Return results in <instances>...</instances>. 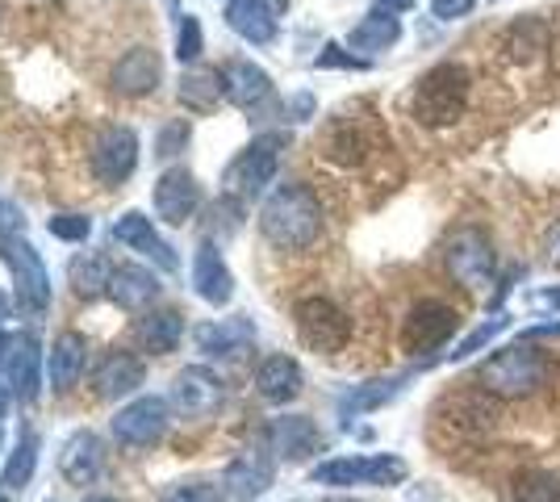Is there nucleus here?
Returning <instances> with one entry per match:
<instances>
[{"mask_svg": "<svg viewBox=\"0 0 560 502\" xmlns=\"http://www.w3.org/2000/svg\"><path fill=\"white\" fill-rule=\"evenodd\" d=\"M318 147H323V155H327V160H335V164H343V167L364 164V155H369V139H364V130H360L351 118L330 121Z\"/></svg>", "mask_w": 560, "mask_h": 502, "instance_id": "25", "label": "nucleus"}, {"mask_svg": "<svg viewBox=\"0 0 560 502\" xmlns=\"http://www.w3.org/2000/svg\"><path fill=\"white\" fill-rule=\"evenodd\" d=\"M502 327H506V318H498V323H490V327H481V331H472V335H468V339H465V343H460V348L452 352V357H456V360H465L468 352H477L481 343H490V339H493V335H498V331H502Z\"/></svg>", "mask_w": 560, "mask_h": 502, "instance_id": "41", "label": "nucleus"}, {"mask_svg": "<svg viewBox=\"0 0 560 502\" xmlns=\"http://www.w3.org/2000/svg\"><path fill=\"white\" fill-rule=\"evenodd\" d=\"M71 285L75 293H96L101 285H109V256H101V252H84L80 260H71Z\"/></svg>", "mask_w": 560, "mask_h": 502, "instance_id": "32", "label": "nucleus"}, {"mask_svg": "<svg viewBox=\"0 0 560 502\" xmlns=\"http://www.w3.org/2000/svg\"><path fill=\"white\" fill-rule=\"evenodd\" d=\"M139 164V139L126 126H109L93 147V176L101 185H121Z\"/></svg>", "mask_w": 560, "mask_h": 502, "instance_id": "9", "label": "nucleus"}, {"mask_svg": "<svg viewBox=\"0 0 560 502\" xmlns=\"http://www.w3.org/2000/svg\"><path fill=\"white\" fill-rule=\"evenodd\" d=\"M4 377H9V389L18 398H34L38 385H43V352L30 335H18L9 343V360H4Z\"/></svg>", "mask_w": 560, "mask_h": 502, "instance_id": "14", "label": "nucleus"}, {"mask_svg": "<svg viewBox=\"0 0 560 502\" xmlns=\"http://www.w3.org/2000/svg\"><path fill=\"white\" fill-rule=\"evenodd\" d=\"M4 314H9V297H4V293H0V318H4Z\"/></svg>", "mask_w": 560, "mask_h": 502, "instance_id": "49", "label": "nucleus"}, {"mask_svg": "<svg viewBox=\"0 0 560 502\" xmlns=\"http://www.w3.org/2000/svg\"><path fill=\"white\" fill-rule=\"evenodd\" d=\"M472 4H477V0H431L435 17H444V22H456V17H465Z\"/></svg>", "mask_w": 560, "mask_h": 502, "instance_id": "42", "label": "nucleus"}, {"mask_svg": "<svg viewBox=\"0 0 560 502\" xmlns=\"http://www.w3.org/2000/svg\"><path fill=\"white\" fill-rule=\"evenodd\" d=\"M444 256H447V272L465 289H486L493 281V243L486 240V231H477V226L456 231Z\"/></svg>", "mask_w": 560, "mask_h": 502, "instance_id": "6", "label": "nucleus"}, {"mask_svg": "<svg viewBox=\"0 0 560 502\" xmlns=\"http://www.w3.org/2000/svg\"><path fill=\"white\" fill-rule=\"evenodd\" d=\"M172 402L185 415H210L222 402V382L213 377L210 369H201V364L180 369V377L172 382Z\"/></svg>", "mask_w": 560, "mask_h": 502, "instance_id": "12", "label": "nucleus"}, {"mask_svg": "<svg viewBox=\"0 0 560 502\" xmlns=\"http://www.w3.org/2000/svg\"><path fill=\"white\" fill-rule=\"evenodd\" d=\"M176 55H180V59H197V55H201V25H197V17H180Z\"/></svg>", "mask_w": 560, "mask_h": 502, "instance_id": "40", "label": "nucleus"}, {"mask_svg": "<svg viewBox=\"0 0 560 502\" xmlns=\"http://www.w3.org/2000/svg\"><path fill=\"white\" fill-rule=\"evenodd\" d=\"M160 502H226V490H218L213 481H180L167 486Z\"/></svg>", "mask_w": 560, "mask_h": 502, "instance_id": "36", "label": "nucleus"}, {"mask_svg": "<svg viewBox=\"0 0 560 502\" xmlns=\"http://www.w3.org/2000/svg\"><path fill=\"white\" fill-rule=\"evenodd\" d=\"M369 481L373 486H397V481H406V460H397V456H369Z\"/></svg>", "mask_w": 560, "mask_h": 502, "instance_id": "37", "label": "nucleus"}, {"mask_svg": "<svg viewBox=\"0 0 560 502\" xmlns=\"http://www.w3.org/2000/svg\"><path fill=\"white\" fill-rule=\"evenodd\" d=\"M0 502H4V499H0Z\"/></svg>", "mask_w": 560, "mask_h": 502, "instance_id": "52", "label": "nucleus"}, {"mask_svg": "<svg viewBox=\"0 0 560 502\" xmlns=\"http://www.w3.org/2000/svg\"><path fill=\"white\" fill-rule=\"evenodd\" d=\"M34 465H38V448H34V440L25 435L22 444H18V453H13V460H9V469H4V490H9V494L25 490L30 478H34Z\"/></svg>", "mask_w": 560, "mask_h": 502, "instance_id": "34", "label": "nucleus"}, {"mask_svg": "<svg viewBox=\"0 0 560 502\" xmlns=\"http://www.w3.org/2000/svg\"><path fill=\"white\" fill-rule=\"evenodd\" d=\"M456 311L444 306V302H419L415 311L406 314V323H401V348L410 352V357H422V352H435V348H444L447 339L456 335Z\"/></svg>", "mask_w": 560, "mask_h": 502, "instance_id": "7", "label": "nucleus"}, {"mask_svg": "<svg viewBox=\"0 0 560 502\" xmlns=\"http://www.w3.org/2000/svg\"><path fill=\"white\" fill-rule=\"evenodd\" d=\"M397 385H401V377H394V382H373V385H364V389H355V394H348L343 398V410H373L381 407V402H389L397 394Z\"/></svg>", "mask_w": 560, "mask_h": 502, "instance_id": "35", "label": "nucleus"}, {"mask_svg": "<svg viewBox=\"0 0 560 502\" xmlns=\"http://www.w3.org/2000/svg\"><path fill=\"white\" fill-rule=\"evenodd\" d=\"M539 302H544V306H560V289H548V293H539Z\"/></svg>", "mask_w": 560, "mask_h": 502, "instance_id": "47", "label": "nucleus"}, {"mask_svg": "<svg viewBox=\"0 0 560 502\" xmlns=\"http://www.w3.org/2000/svg\"><path fill=\"white\" fill-rule=\"evenodd\" d=\"M318 68H360V59H351V55H339V47H327V55L318 59Z\"/></svg>", "mask_w": 560, "mask_h": 502, "instance_id": "45", "label": "nucleus"}, {"mask_svg": "<svg viewBox=\"0 0 560 502\" xmlns=\"http://www.w3.org/2000/svg\"><path fill=\"white\" fill-rule=\"evenodd\" d=\"M147 377V369H142L139 357H130V352H109L105 364L96 369V394L101 398H126V394H135Z\"/></svg>", "mask_w": 560, "mask_h": 502, "instance_id": "20", "label": "nucleus"}, {"mask_svg": "<svg viewBox=\"0 0 560 502\" xmlns=\"http://www.w3.org/2000/svg\"><path fill=\"white\" fill-rule=\"evenodd\" d=\"M222 93H226L222 72H188V75H180V84H176L180 105L192 109V114H210L213 105L222 101Z\"/></svg>", "mask_w": 560, "mask_h": 502, "instance_id": "29", "label": "nucleus"}, {"mask_svg": "<svg viewBox=\"0 0 560 502\" xmlns=\"http://www.w3.org/2000/svg\"><path fill=\"white\" fill-rule=\"evenodd\" d=\"M268 440H272V453L284 456V460H302L310 456L318 444H323V435L318 428L302 419V415H289V419H272V428H268Z\"/></svg>", "mask_w": 560, "mask_h": 502, "instance_id": "19", "label": "nucleus"}, {"mask_svg": "<svg viewBox=\"0 0 560 502\" xmlns=\"http://www.w3.org/2000/svg\"><path fill=\"white\" fill-rule=\"evenodd\" d=\"M4 260L13 268V285L22 297L25 311H47L50 306V281H47V264L38 260V252L22 240L4 243Z\"/></svg>", "mask_w": 560, "mask_h": 502, "instance_id": "8", "label": "nucleus"}, {"mask_svg": "<svg viewBox=\"0 0 560 502\" xmlns=\"http://www.w3.org/2000/svg\"><path fill=\"white\" fill-rule=\"evenodd\" d=\"M192 285L197 293L210 302V306H226L234 297V277L226 260H222V252L213 247V243H201L197 247V260H192Z\"/></svg>", "mask_w": 560, "mask_h": 502, "instance_id": "13", "label": "nucleus"}, {"mask_svg": "<svg viewBox=\"0 0 560 502\" xmlns=\"http://www.w3.org/2000/svg\"><path fill=\"white\" fill-rule=\"evenodd\" d=\"M105 289H109L114 306H121V311H142L147 302L160 297V281H155L147 268H139V264H121V268H114Z\"/></svg>", "mask_w": 560, "mask_h": 502, "instance_id": "16", "label": "nucleus"}, {"mask_svg": "<svg viewBox=\"0 0 560 502\" xmlns=\"http://www.w3.org/2000/svg\"><path fill=\"white\" fill-rule=\"evenodd\" d=\"M381 4H385V9H389V13H406V9H410V4H415V0H381Z\"/></svg>", "mask_w": 560, "mask_h": 502, "instance_id": "46", "label": "nucleus"}, {"mask_svg": "<svg viewBox=\"0 0 560 502\" xmlns=\"http://www.w3.org/2000/svg\"><path fill=\"white\" fill-rule=\"evenodd\" d=\"M222 84H226V96H231L238 109H252V105H259L264 96L272 93L268 72L256 68V63H247V59L226 63V68H222Z\"/></svg>", "mask_w": 560, "mask_h": 502, "instance_id": "22", "label": "nucleus"}, {"mask_svg": "<svg viewBox=\"0 0 560 502\" xmlns=\"http://www.w3.org/2000/svg\"><path fill=\"white\" fill-rule=\"evenodd\" d=\"M465 105H468V72L456 68V63L431 68L419 80L415 101H410V109H415V118L422 126H452V121L465 114Z\"/></svg>", "mask_w": 560, "mask_h": 502, "instance_id": "3", "label": "nucleus"}, {"mask_svg": "<svg viewBox=\"0 0 560 502\" xmlns=\"http://www.w3.org/2000/svg\"><path fill=\"white\" fill-rule=\"evenodd\" d=\"M318 486H355V481H369V460L364 456H339L314 469Z\"/></svg>", "mask_w": 560, "mask_h": 502, "instance_id": "33", "label": "nucleus"}, {"mask_svg": "<svg viewBox=\"0 0 560 502\" xmlns=\"http://www.w3.org/2000/svg\"><path fill=\"white\" fill-rule=\"evenodd\" d=\"M256 389L268 402H293L302 394V369L289 357H268L256 369Z\"/></svg>", "mask_w": 560, "mask_h": 502, "instance_id": "23", "label": "nucleus"}, {"mask_svg": "<svg viewBox=\"0 0 560 502\" xmlns=\"http://www.w3.org/2000/svg\"><path fill=\"white\" fill-rule=\"evenodd\" d=\"M277 164H280V139L277 135H264V139H256V143L247 147V151L226 167L222 185H226V192L238 197V201H252L256 192H264L268 185H272Z\"/></svg>", "mask_w": 560, "mask_h": 502, "instance_id": "5", "label": "nucleus"}, {"mask_svg": "<svg viewBox=\"0 0 560 502\" xmlns=\"http://www.w3.org/2000/svg\"><path fill=\"white\" fill-rule=\"evenodd\" d=\"M298 335L310 352L318 357H335L343 352L351 339V318L330 297H305L298 302Z\"/></svg>", "mask_w": 560, "mask_h": 502, "instance_id": "4", "label": "nucleus"}, {"mask_svg": "<svg viewBox=\"0 0 560 502\" xmlns=\"http://www.w3.org/2000/svg\"><path fill=\"white\" fill-rule=\"evenodd\" d=\"M160 75H164V68H160V55L151 47L126 50L114 63V89L126 96H142L160 84Z\"/></svg>", "mask_w": 560, "mask_h": 502, "instance_id": "15", "label": "nucleus"}, {"mask_svg": "<svg viewBox=\"0 0 560 502\" xmlns=\"http://www.w3.org/2000/svg\"><path fill=\"white\" fill-rule=\"evenodd\" d=\"M180 335H185V314L180 311H160V314H147L139 323V339L147 352H155V357H164L172 352L176 343H180Z\"/></svg>", "mask_w": 560, "mask_h": 502, "instance_id": "28", "label": "nucleus"}, {"mask_svg": "<svg viewBox=\"0 0 560 502\" xmlns=\"http://www.w3.org/2000/svg\"><path fill=\"white\" fill-rule=\"evenodd\" d=\"M101 465H105V448H101V440H96L93 431L71 435L68 448H63V456H59L63 478L75 481V486H89V481L101 474Z\"/></svg>", "mask_w": 560, "mask_h": 502, "instance_id": "21", "label": "nucleus"}, {"mask_svg": "<svg viewBox=\"0 0 560 502\" xmlns=\"http://www.w3.org/2000/svg\"><path fill=\"white\" fill-rule=\"evenodd\" d=\"M84 339L80 335L63 331L55 339V348H50L47 357V377H50V389L55 394H68L71 385L84 377Z\"/></svg>", "mask_w": 560, "mask_h": 502, "instance_id": "18", "label": "nucleus"}, {"mask_svg": "<svg viewBox=\"0 0 560 502\" xmlns=\"http://www.w3.org/2000/svg\"><path fill=\"white\" fill-rule=\"evenodd\" d=\"M89 502H114V499H89Z\"/></svg>", "mask_w": 560, "mask_h": 502, "instance_id": "50", "label": "nucleus"}, {"mask_svg": "<svg viewBox=\"0 0 560 502\" xmlns=\"http://www.w3.org/2000/svg\"><path fill=\"white\" fill-rule=\"evenodd\" d=\"M226 494L231 499H259L268 486H272V460L264 453H243L238 460H231L226 469Z\"/></svg>", "mask_w": 560, "mask_h": 502, "instance_id": "24", "label": "nucleus"}, {"mask_svg": "<svg viewBox=\"0 0 560 502\" xmlns=\"http://www.w3.org/2000/svg\"><path fill=\"white\" fill-rule=\"evenodd\" d=\"M544 260L560 268V222L557 226H548V235H544Z\"/></svg>", "mask_w": 560, "mask_h": 502, "instance_id": "44", "label": "nucleus"}, {"mask_svg": "<svg viewBox=\"0 0 560 502\" xmlns=\"http://www.w3.org/2000/svg\"><path fill=\"white\" fill-rule=\"evenodd\" d=\"M0 352H4V339H0Z\"/></svg>", "mask_w": 560, "mask_h": 502, "instance_id": "51", "label": "nucleus"}, {"mask_svg": "<svg viewBox=\"0 0 560 502\" xmlns=\"http://www.w3.org/2000/svg\"><path fill=\"white\" fill-rule=\"evenodd\" d=\"M50 235H55V240H68V243L89 240V218H80V214L50 218Z\"/></svg>", "mask_w": 560, "mask_h": 502, "instance_id": "39", "label": "nucleus"}, {"mask_svg": "<svg viewBox=\"0 0 560 502\" xmlns=\"http://www.w3.org/2000/svg\"><path fill=\"white\" fill-rule=\"evenodd\" d=\"M201 206V189H197V180L188 176L185 167H172L160 176V185H155V214L172 222V226H185L192 210Z\"/></svg>", "mask_w": 560, "mask_h": 502, "instance_id": "11", "label": "nucleus"}, {"mask_svg": "<svg viewBox=\"0 0 560 502\" xmlns=\"http://www.w3.org/2000/svg\"><path fill=\"white\" fill-rule=\"evenodd\" d=\"M397 34H401V25L397 17H385V13H373V17H364V22L351 30V47L355 50H389L397 43Z\"/></svg>", "mask_w": 560, "mask_h": 502, "instance_id": "30", "label": "nucleus"}, {"mask_svg": "<svg viewBox=\"0 0 560 502\" xmlns=\"http://www.w3.org/2000/svg\"><path fill=\"white\" fill-rule=\"evenodd\" d=\"M185 143H188V121H167L164 130H160V139H155V155L172 160Z\"/></svg>", "mask_w": 560, "mask_h": 502, "instance_id": "38", "label": "nucleus"}, {"mask_svg": "<svg viewBox=\"0 0 560 502\" xmlns=\"http://www.w3.org/2000/svg\"><path fill=\"white\" fill-rule=\"evenodd\" d=\"M18 231H22V214L9 201H0V243H9Z\"/></svg>", "mask_w": 560, "mask_h": 502, "instance_id": "43", "label": "nucleus"}, {"mask_svg": "<svg viewBox=\"0 0 560 502\" xmlns=\"http://www.w3.org/2000/svg\"><path fill=\"white\" fill-rule=\"evenodd\" d=\"M259 4H268L272 13H284V4H289V0H259Z\"/></svg>", "mask_w": 560, "mask_h": 502, "instance_id": "48", "label": "nucleus"}, {"mask_svg": "<svg viewBox=\"0 0 560 502\" xmlns=\"http://www.w3.org/2000/svg\"><path fill=\"white\" fill-rule=\"evenodd\" d=\"M226 22H231L234 34H243L247 43H272V38H277V17H272V9L259 4V0H231Z\"/></svg>", "mask_w": 560, "mask_h": 502, "instance_id": "26", "label": "nucleus"}, {"mask_svg": "<svg viewBox=\"0 0 560 502\" xmlns=\"http://www.w3.org/2000/svg\"><path fill=\"white\" fill-rule=\"evenodd\" d=\"M247 339H252V323L247 318H222V323L197 327V348L206 357H234Z\"/></svg>", "mask_w": 560, "mask_h": 502, "instance_id": "27", "label": "nucleus"}, {"mask_svg": "<svg viewBox=\"0 0 560 502\" xmlns=\"http://www.w3.org/2000/svg\"><path fill=\"white\" fill-rule=\"evenodd\" d=\"M167 428V410L160 398H139L114 415V440L121 448H151Z\"/></svg>", "mask_w": 560, "mask_h": 502, "instance_id": "10", "label": "nucleus"}, {"mask_svg": "<svg viewBox=\"0 0 560 502\" xmlns=\"http://www.w3.org/2000/svg\"><path fill=\"white\" fill-rule=\"evenodd\" d=\"M114 240L126 243V247H135V252H142L147 260H155L164 272H176V256H172V247H167L160 235H155V226L147 222L142 214H126L121 222L114 226Z\"/></svg>", "mask_w": 560, "mask_h": 502, "instance_id": "17", "label": "nucleus"}, {"mask_svg": "<svg viewBox=\"0 0 560 502\" xmlns=\"http://www.w3.org/2000/svg\"><path fill=\"white\" fill-rule=\"evenodd\" d=\"M514 502H560V478L548 469H523L514 478Z\"/></svg>", "mask_w": 560, "mask_h": 502, "instance_id": "31", "label": "nucleus"}, {"mask_svg": "<svg viewBox=\"0 0 560 502\" xmlns=\"http://www.w3.org/2000/svg\"><path fill=\"white\" fill-rule=\"evenodd\" d=\"M548 373H552V360L544 357L539 348H527V343H514V348H502L493 352L481 369H477V385L490 394V398H532L548 385Z\"/></svg>", "mask_w": 560, "mask_h": 502, "instance_id": "2", "label": "nucleus"}, {"mask_svg": "<svg viewBox=\"0 0 560 502\" xmlns=\"http://www.w3.org/2000/svg\"><path fill=\"white\" fill-rule=\"evenodd\" d=\"M259 231L277 252H305L323 235V206L310 185H280L264 210H259Z\"/></svg>", "mask_w": 560, "mask_h": 502, "instance_id": "1", "label": "nucleus"}]
</instances>
